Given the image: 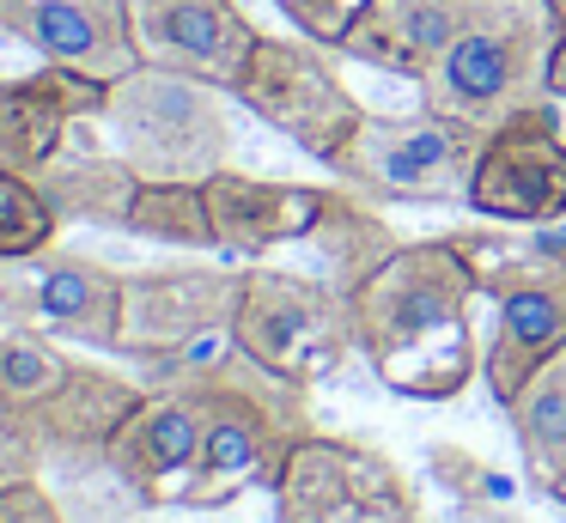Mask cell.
Here are the masks:
<instances>
[{
    "instance_id": "28",
    "label": "cell",
    "mask_w": 566,
    "mask_h": 523,
    "mask_svg": "<svg viewBox=\"0 0 566 523\" xmlns=\"http://www.w3.org/2000/svg\"><path fill=\"white\" fill-rule=\"evenodd\" d=\"M43 474H50L43 444L19 420H0V487H25V481H43Z\"/></svg>"
},
{
    "instance_id": "14",
    "label": "cell",
    "mask_w": 566,
    "mask_h": 523,
    "mask_svg": "<svg viewBox=\"0 0 566 523\" xmlns=\"http://www.w3.org/2000/svg\"><path fill=\"white\" fill-rule=\"evenodd\" d=\"M0 36L104 85L140 67L128 0H0Z\"/></svg>"
},
{
    "instance_id": "30",
    "label": "cell",
    "mask_w": 566,
    "mask_h": 523,
    "mask_svg": "<svg viewBox=\"0 0 566 523\" xmlns=\"http://www.w3.org/2000/svg\"><path fill=\"white\" fill-rule=\"evenodd\" d=\"M548 92L566 97V31H560V43H554V55H548Z\"/></svg>"
},
{
    "instance_id": "25",
    "label": "cell",
    "mask_w": 566,
    "mask_h": 523,
    "mask_svg": "<svg viewBox=\"0 0 566 523\" xmlns=\"http://www.w3.org/2000/svg\"><path fill=\"white\" fill-rule=\"evenodd\" d=\"M55 231H62V213L43 195V182L25 170H0V262L50 250Z\"/></svg>"
},
{
    "instance_id": "21",
    "label": "cell",
    "mask_w": 566,
    "mask_h": 523,
    "mask_svg": "<svg viewBox=\"0 0 566 523\" xmlns=\"http://www.w3.org/2000/svg\"><path fill=\"white\" fill-rule=\"evenodd\" d=\"M305 243H317L329 280H335V286H347V292H354L366 274H378V268L402 250V238L384 226V213L371 207V195L347 189V182H335V189H329L323 219H317V231H311Z\"/></svg>"
},
{
    "instance_id": "13",
    "label": "cell",
    "mask_w": 566,
    "mask_h": 523,
    "mask_svg": "<svg viewBox=\"0 0 566 523\" xmlns=\"http://www.w3.org/2000/svg\"><path fill=\"white\" fill-rule=\"evenodd\" d=\"M135 49L147 67H171L232 92L256 55L262 31L244 19L238 0H128Z\"/></svg>"
},
{
    "instance_id": "32",
    "label": "cell",
    "mask_w": 566,
    "mask_h": 523,
    "mask_svg": "<svg viewBox=\"0 0 566 523\" xmlns=\"http://www.w3.org/2000/svg\"><path fill=\"white\" fill-rule=\"evenodd\" d=\"M548 499H554V505H566V481H560V487H554V493H548Z\"/></svg>"
},
{
    "instance_id": "22",
    "label": "cell",
    "mask_w": 566,
    "mask_h": 523,
    "mask_svg": "<svg viewBox=\"0 0 566 523\" xmlns=\"http://www.w3.org/2000/svg\"><path fill=\"white\" fill-rule=\"evenodd\" d=\"M505 420L517 432V450H524V469L542 493L566 481V347L505 401Z\"/></svg>"
},
{
    "instance_id": "10",
    "label": "cell",
    "mask_w": 566,
    "mask_h": 523,
    "mask_svg": "<svg viewBox=\"0 0 566 523\" xmlns=\"http://www.w3.org/2000/svg\"><path fill=\"white\" fill-rule=\"evenodd\" d=\"M238 292H244V268H220V262L135 268V274H123L116 353L153 365L208 335H226L238 311Z\"/></svg>"
},
{
    "instance_id": "8",
    "label": "cell",
    "mask_w": 566,
    "mask_h": 523,
    "mask_svg": "<svg viewBox=\"0 0 566 523\" xmlns=\"http://www.w3.org/2000/svg\"><path fill=\"white\" fill-rule=\"evenodd\" d=\"M274 517L281 523H420V499L384 450L311 432L286 457L281 481H274Z\"/></svg>"
},
{
    "instance_id": "20",
    "label": "cell",
    "mask_w": 566,
    "mask_h": 523,
    "mask_svg": "<svg viewBox=\"0 0 566 523\" xmlns=\"http://www.w3.org/2000/svg\"><path fill=\"white\" fill-rule=\"evenodd\" d=\"M38 182L55 201L62 226H104V231L128 226V201L140 189L135 165L123 153H98V146H62L38 170Z\"/></svg>"
},
{
    "instance_id": "24",
    "label": "cell",
    "mask_w": 566,
    "mask_h": 523,
    "mask_svg": "<svg viewBox=\"0 0 566 523\" xmlns=\"http://www.w3.org/2000/svg\"><path fill=\"white\" fill-rule=\"evenodd\" d=\"M123 231L147 243H171V250H220L201 182H140Z\"/></svg>"
},
{
    "instance_id": "33",
    "label": "cell",
    "mask_w": 566,
    "mask_h": 523,
    "mask_svg": "<svg viewBox=\"0 0 566 523\" xmlns=\"http://www.w3.org/2000/svg\"><path fill=\"white\" fill-rule=\"evenodd\" d=\"M0 420H13V414H7V408H0Z\"/></svg>"
},
{
    "instance_id": "17",
    "label": "cell",
    "mask_w": 566,
    "mask_h": 523,
    "mask_svg": "<svg viewBox=\"0 0 566 523\" xmlns=\"http://www.w3.org/2000/svg\"><path fill=\"white\" fill-rule=\"evenodd\" d=\"M104 92H111L104 80L50 61L38 73H0V170L38 177L80 122L104 116Z\"/></svg>"
},
{
    "instance_id": "15",
    "label": "cell",
    "mask_w": 566,
    "mask_h": 523,
    "mask_svg": "<svg viewBox=\"0 0 566 523\" xmlns=\"http://www.w3.org/2000/svg\"><path fill=\"white\" fill-rule=\"evenodd\" d=\"M196 457H201V401L171 384L147 389L140 408L116 426L111 450H104V462L123 481V493L147 511L184 505Z\"/></svg>"
},
{
    "instance_id": "7",
    "label": "cell",
    "mask_w": 566,
    "mask_h": 523,
    "mask_svg": "<svg viewBox=\"0 0 566 523\" xmlns=\"http://www.w3.org/2000/svg\"><path fill=\"white\" fill-rule=\"evenodd\" d=\"M481 158V128L451 116H366L354 140L335 153V177L371 201H469V177Z\"/></svg>"
},
{
    "instance_id": "27",
    "label": "cell",
    "mask_w": 566,
    "mask_h": 523,
    "mask_svg": "<svg viewBox=\"0 0 566 523\" xmlns=\"http://www.w3.org/2000/svg\"><path fill=\"white\" fill-rule=\"evenodd\" d=\"M432 474H439L444 487H457L469 505H481V499H505V481L481 469L469 450H444V444H439V450H432Z\"/></svg>"
},
{
    "instance_id": "6",
    "label": "cell",
    "mask_w": 566,
    "mask_h": 523,
    "mask_svg": "<svg viewBox=\"0 0 566 523\" xmlns=\"http://www.w3.org/2000/svg\"><path fill=\"white\" fill-rule=\"evenodd\" d=\"M232 347L311 389L342 372L347 353L359 347L354 292L335 286L329 274H286L250 262L232 311Z\"/></svg>"
},
{
    "instance_id": "1",
    "label": "cell",
    "mask_w": 566,
    "mask_h": 523,
    "mask_svg": "<svg viewBox=\"0 0 566 523\" xmlns=\"http://www.w3.org/2000/svg\"><path fill=\"white\" fill-rule=\"evenodd\" d=\"M159 384L189 389L201 401V457L184 493L189 511H220L244 499L250 487L274 493L286 457L317 432L311 426V389L238 353L232 328L171 353V359H153L147 389Z\"/></svg>"
},
{
    "instance_id": "23",
    "label": "cell",
    "mask_w": 566,
    "mask_h": 523,
    "mask_svg": "<svg viewBox=\"0 0 566 523\" xmlns=\"http://www.w3.org/2000/svg\"><path fill=\"white\" fill-rule=\"evenodd\" d=\"M67 372H74V359L55 347V335L0 316V408L13 420H25L43 396H55L67 384Z\"/></svg>"
},
{
    "instance_id": "26",
    "label": "cell",
    "mask_w": 566,
    "mask_h": 523,
    "mask_svg": "<svg viewBox=\"0 0 566 523\" xmlns=\"http://www.w3.org/2000/svg\"><path fill=\"white\" fill-rule=\"evenodd\" d=\"M274 7L293 19V31L305 36V43L335 49V43H342V31L354 24V12L366 7V0H274Z\"/></svg>"
},
{
    "instance_id": "9",
    "label": "cell",
    "mask_w": 566,
    "mask_h": 523,
    "mask_svg": "<svg viewBox=\"0 0 566 523\" xmlns=\"http://www.w3.org/2000/svg\"><path fill=\"white\" fill-rule=\"evenodd\" d=\"M232 97L269 128H281L293 146H305L317 165H335V153L366 122L359 97L335 80L323 43H305V36H262Z\"/></svg>"
},
{
    "instance_id": "11",
    "label": "cell",
    "mask_w": 566,
    "mask_h": 523,
    "mask_svg": "<svg viewBox=\"0 0 566 523\" xmlns=\"http://www.w3.org/2000/svg\"><path fill=\"white\" fill-rule=\"evenodd\" d=\"M0 316L25 328H43L55 341L116 353V323H123V274L98 255L80 250H38L19 262H0Z\"/></svg>"
},
{
    "instance_id": "5",
    "label": "cell",
    "mask_w": 566,
    "mask_h": 523,
    "mask_svg": "<svg viewBox=\"0 0 566 523\" xmlns=\"http://www.w3.org/2000/svg\"><path fill=\"white\" fill-rule=\"evenodd\" d=\"M104 128L116 153L135 165L140 182H208L232 165V109L226 92L171 67H147L111 80L104 92Z\"/></svg>"
},
{
    "instance_id": "18",
    "label": "cell",
    "mask_w": 566,
    "mask_h": 523,
    "mask_svg": "<svg viewBox=\"0 0 566 523\" xmlns=\"http://www.w3.org/2000/svg\"><path fill=\"white\" fill-rule=\"evenodd\" d=\"M201 195H208V213H213V238L238 262H262L281 243L311 238L323 219V201H329L323 182H274V177H250V170H232V165L213 170L201 182Z\"/></svg>"
},
{
    "instance_id": "29",
    "label": "cell",
    "mask_w": 566,
    "mask_h": 523,
    "mask_svg": "<svg viewBox=\"0 0 566 523\" xmlns=\"http://www.w3.org/2000/svg\"><path fill=\"white\" fill-rule=\"evenodd\" d=\"M0 523H67V511L43 481H25V487H0Z\"/></svg>"
},
{
    "instance_id": "4",
    "label": "cell",
    "mask_w": 566,
    "mask_h": 523,
    "mask_svg": "<svg viewBox=\"0 0 566 523\" xmlns=\"http://www.w3.org/2000/svg\"><path fill=\"white\" fill-rule=\"evenodd\" d=\"M457 238L475 262L481 299L493 304L481 377L505 408L566 347V238H505V231H457Z\"/></svg>"
},
{
    "instance_id": "19",
    "label": "cell",
    "mask_w": 566,
    "mask_h": 523,
    "mask_svg": "<svg viewBox=\"0 0 566 523\" xmlns=\"http://www.w3.org/2000/svg\"><path fill=\"white\" fill-rule=\"evenodd\" d=\"M469 12H475V0H366L335 49L366 61V67H378V73L420 80L457 43Z\"/></svg>"
},
{
    "instance_id": "2",
    "label": "cell",
    "mask_w": 566,
    "mask_h": 523,
    "mask_svg": "<svg viewBox=\"0 0 566 523\" xmlns=\"http://www.w3.org/2000/svg\"><path fill=\"white\" fill-rule=\"evenodd\" d=\"M481 299L463 238L402 243L378 274L354 286L359 353L384 389L408 401H451L475 377V328L469 304Z\"/></svg>"
},
{
    "instance_id": "3",
    "label": "cell",
    "mask_w": 566,
    "mask_h": 523,
    "mask_svg": "<svg viewBox=\"0 0 566 523\" xmlns=\"http://www.w3.org/2000/svg\"><path fill=\"white\" fill-rule=\"evenodd\" d=\"M560 43V19L548 0H475L457 43L420 73V109L469 122V128H500L517 109L554 104L548 55Z\"/></svg>"
},
{
    "instance_id": "16",
    "label": "cell",
    "mask_w": 566,
    "mask_h": 523,
    "mask_svg": "<svg viewBox=\"0 0 566 523\" xmlns=\"http://www.w3.org/2000/svg\"><path fill=\"white\" fill-rule=\"evenodd\" d=\"M140 396H147V384H135V377H123V372H104V365L74 359L67 384L55 389V396H43L19 426L43 444V462H50V469H62L67 481H80V474H104V469H111L104 450H111L116 426L140 408Z\"/></svg>"
},
{
    "instance_id": "31",
    "label": "cell",
    "mask_w": 566,
    "mask_h": 523,
    "mask_svg": "<svg viewBox=\"0 0 566 523\" xmlns=\"http://www.w3.org/2000/svg\"><path fill=\"white\" fill-rule=\"evenodd\" d=\"M548 7H554V19H560V31H566V0H548Z\"/></svg>"
},
{
    "instance_id": "12",
    "label": "cell",
    "mask_w": 566,
    "mask_h": 523,
    "mask_svg": "<svg viewBox=\"0 0 566 523\" xmlns=\"http://www.w3.org/2000/svg\"><path fill=\"white\" fill-rule=\"evenodd\" d=\"M469 207L500 226H560L566 219V134L554 104L517 109L481 134Z\"/></svg>"
}]
</instances>
